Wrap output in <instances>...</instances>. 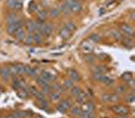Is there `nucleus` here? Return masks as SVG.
Returning a JSON list of instances; mask_svg holds the SVG:
<instances>
[{"label": "nucleus", "mask_w": 135, "mask_h": 118, "mask_svg": "<svg viewBox=\"0 0 135 118\" xmlns=\"http://www.w3.org/2000/svg\"><path fill=\"white\" fill-rule=\"evenodd\" d=\"M65 3L69 6L71 12L78 13L82 10V4L78 0H65Z\"/></svg>", "instance_id": "f257e3e1"}, {"label": "nucleus", "mask_w": 135, "mask_h": 118, "mask_svg": "<svg viewBox=\"0 0 135 118\" xmlns=\"http://www.w3.org/2000/svg\"><path fill=\"white\" fill-rule=\"evenodd\" d=\"M53 31V26L51 23H44L40 30V34L42 36H50Z\"/></svg>", "instance_id": "f03ea898"}, {"label": "nucleus", "mask_w": 135, "mask_h": 118, "mask_svg": "<svg viewBox=\"0 0 135 118\" xmlns=\"http://www.w3.org/2000/svg\"><path fill=\"white\" fill-rule=\"evenodd\" d=\"M112 110L117 113V114H120V115H127L129 110L127 107H124V106H113L112 107Z\"/></svg>", "instance_id": "7ed1b4c3"}, {"label": "nucleus", "mask_w": 135, "mask_h": 118, "mask_svg": "<svg viewBox=\"0 0 135 118\" xmlns=\"http://www.w3.org/2000/svg\"><path fill=\"white\" fill-rule=\"evenodd\" d=\"M20 28H21V26L19 25V22H18V20H17L16 22L11 23V25H9V26L7 27V32H8V34L10 35H15V33H16Z\"/></svg>", "instance_id": "20e7f679"}, {"label": "nucleus", "mask_w": 135, "mask_h": 118, "mask_svg": "<svg viewBox=\"0 0 135 118\" xmlns=\"http://www.w3.org/2000/svg\"><path fill=\"white\" fill-rule=\"evenodd\" d=\"M121 30H122V32H123L124 34L127 35L128 37H131V36L133 35V33H134L132 27H130V26H128V25H122V26H121Z\"/></svg>", "instance_id": "39448f33"}, {"label": "nucleus", "mask_w": 135, "mask_h": 118, "mask_svg": "<svg viewBox=\"0 0 135 118\" xmlns=\"http://www.w3.org/2000/svg\"><path fill=\"white\" fill-rule=\"evenodd\" d=\"M40 76H42L47 83H50V82H52L54 78H55V75H53L51 72H49V71H42V73H41V75Z\"/></svg>", "instance_id": "423d86ee"}, {"label": "nucleus", "mask_w": 135, "mask_h": 118, "mask_svg": "<svg viewBox=\"0 0 135 118\" xmlns=\"http://www.w3.org/2000/svg\"><path fill=\"white\" fill-rule=\"evenodd\" d=\"M92 49H94L92 45H91L90 43H88V42H83V43L81 44V50L83 51V52H85V53H87V54L91 53Z\"/></svg>", "instance_id": "0eeeda50"}, {"label": "nucleus", "mask_w": 135, "mask_h": 118, "mask_svg": "<svg viewBox=\"0 0 135 118\" xmlns=\"http://www.w3.org/2000/svg\"><path fill=\"white\" fill-rule=\"evenodd\" d=\"M69 77H70V80H71V81H75V82L80 80L79 73H78L76 70H74V69L69 70Z\"/></svg>", "instance_id": "6e6552de"}, {"label": "nucleus", "mask_w": 135, "mask_h": 118, "mask_svg": "<svg viewBox=\"0 0 135 118\" xmlns=\"http://www.w3.org/2000/svg\"><path fill=\"white\" fill-rule=\"evenodd\" d=\"M94 109H95V105L91 102H86V103H83L81 110L85 112H88V111H94Z\"/></svg>", "instance_id": "1a4fd4ad"}, {"label": "nucleus", "mask_w": 135, "mask_h": 118, "mask_svg": "<svg viewBox=\"0 0 135 118\" xmlns=\"http://www.w3.org/2000/svg\"><path fill=\"white\" fill-rule=\"evenodd\" d=\"M47 17H48V12H47V10H45V9H41V10L38 11V19H39V20L44 21V20H46Z\"/></svg>", "instance_id": "9d476101"}, {"label": "nucleus", "mask_w": 135, "mask_h": 118, "mask_svg": "<svg viewBox=\"0 0 135 118\" xmlns=\"http://www.w3.org/2000/svg\"><path fill=\"white\" fill-rule=\"evenodd\" d=\"M0 75L3 80H8L10 77V73L8 71V68L7 67H2L0 69Z\"/></svg>", "instance_id": "9b49d317"}, {"label": "nucleus", "mask_w": 135, "mask_h": 118, "mask_svg": "<svg viewBox=\"0 0 135 118\" xmlns=\"http://www.w3.org/2000/svg\"><path fill=\"white\" fill-rule=\"evenodd\" d=\"M17 20H18V18H17V17L14 13H9V14L7 15V17H6V21H7L8 25L14 23V22H16Z\"/></svg>", "instance_id": "f8f14e48"}, {"label": "nucleus", "mask_w": 135, "mask_h": 118, "mask_svg": "<svg viewBox=\"0 0 135 118\" xmlns=\"http://www.w3.org/2000/svg\"><path fill=\"white\" fill-rule=\"evenodd\" d=\"M59 35H60V37L62 38V39H68V38H70V36H71V33L68 31L67 29H65V28H63V29H61L60 30V32H59Z\"/></svg>", "instance_id": "ddd939ff"}, {"label": "nucleus", "mask_w": 135, "mask_h": 118, "mask_svg": "<svg viewBox=\"0 0 135 118\" xmlns=\"http://www.w3.org/2000/svg\"><path fill=\"white\" fill-rule=\"evenodd\" d=\"M27 30H28V32H29L30 34L36 32V21L30 20V21L28 22V25H27Z\"/></svg>", "instance_id": "4468645a"}, {"label": "nucleus", "mask_w": 135, "mask_h": 118, "mask_svg": "<svg viewBox=\"0 0 135 118\" xmlns=\"http://www.w3.org/2000/svg\"><path fill=\"white\" fill-rule=\"evenodd\" d=\"M59 11L63 12V13H64V14H66V15H68V14H70V13H71V10H70L69 6H68L65 2H64L61 6H60V10H59Z\"/></svg>", "instance_id": "2eb2a0df"}, {"label": "nucleus", "mask_w": 135, "mask_h": 118, "mask_svg": "<svg viewBox=\"0 0 135 118\" xmlns=\"http://www.w3.org/2000/svg\"><path fill=\"white\" fill-rule=\"evenodd\" d=\"M24 37H26V35H24V31H23V30L20 28V29L17 31L16 33H15V38H16L17 41H23Z\"/></svg>", "instance_id": "dca6fc26"}, {"label": "nucleus", "mask_w": 135, "mask_h": 118, "mask_svg": "<svg viewBox=\"0 0 135 118\" xmlns=\"http://www.w3.org/2000/svg\"><path fill=\"white\" fill-rule=\"evenodd\" d=\"M24 67H26V73H27V74H29V75L32 76V77L37 76V70H36V69L30 67V66H24Z\"/></svg>", "instance_id": "f3484780"}, {"label": "nucleus", "mask_w": 135, "mask_h": 118, "mask_svg": "<svg viewBox=\"0 0 135 118\" xmlns=\"http://www.w3.org/2000/svg\"><path fill=\"white\" fill-rule=\"evenodd\" d=\"M85 100H86V94L85 93H80L78 96H76V102L79 103V104H83L85 103Z\"/></svg>", "instance_id": "a211bd4d"}, {"label": "nucleus", "mask_w": 135, "mask_h": 118, "mask_svg": "<svg viewBox=\"0 0 135 118\" xmlns=\"http://www.w3.org/2000/svg\"><path fill=\"white\" fill-rule=\"evenodd\" d=\"M65 29H67L70 33H72L73 31L76 30V25L74 22H72V21H68V22L65 23Z\"/></svg>", "instance_id": "6ab92c4d"}, {"label": "nucleus", "mask_w": 135, "mask_h": 118, "mask_svg": "<svg viewBox=\"0 0 135 118\" xmlns=\"http://www.w3.org/2000/svg\"><path fill=\"white\" fill-rule=\"evenodd\" d=\"M122 41H123L124 46H126V47H128V48H131V47L133 46V40H132L130 37H127V38L123 39Z\"/></svg>", "instance_id": "aec40b11"}, {"label": "nucleus", "mask_w": 135, "mask_h": 118, "mask_svg": "<svg viewBox=\"0 0 135 118\" xmlns=\"http://www.w3.org/2000/svg\"><path fill=\"white\" fill-rule=\"evenodd\" d=\"M70 109H71V110H70L71 114L74 115V116H80V114H81V112H82L81 108H78V107H71Z\"/></svg>", "instance_id": "412c9836"}, {"label": "nucleus", "mask_w": 135, "mask_h": 118, "mask_svg": "<svg viewBox=\"0 0 135 118\" xmlns=\"http://www.w3.org/2000/svg\"><path fill=\"white\" fill-rule=\"evenodd\" d=\"M33 39H34V43H37V44H41L42 41H43L42 35L40 34V32H36L35 35L33 36Z\"/></svg>", "instance_id": "4be33fe9"}, {"label": "nucleus", "mask_w": 135, "mask_h": 118, "mask_svg": "<svg viewBox=\"0 0 135 118\" xmlns=\"http://www.w3.org/2000/svg\"><path fill=\"white\" fill-rule=\"evenodd\" d=\"M111 34H112V36L116 39V40H123V35L121 34V32H119L118 30H113L112 32H111Z\"/></svg>", "instance_id": "5701e85b"}, {"label": "nucleus", "mask_w": 135, "mask_h": 118, "mask_svg": "<svg viewBox=\"0 0 135 118\" xmlns=\"http://www.w3.org/2000/svg\"><path fill=\"white\" fill-rule=\"evenodd\" d=\"M79 117H81V118H95V113H94L92 111H88V112H85V111H82Z\"/></svg>", "instance_id": "b1692460"}, {"label": "nucleus", "mask_w": 135, "mask_h": 118, "mask_svg": "<svg viewBox=\"0 0 135 118\" xmlns=\"http://www.w3.org/2000/svg\"><path fill=\"white\" fill-rule=\"evenodd\" d=\"M51 90H52V88H51V85L49 84H44V85H42V94H50L51 93Z\"/></svg>", "instance_id": "393cba45"}, {"label": "nucleus", "mask_w": 135, "mask_h": 118, "mask_svg": "<svg viewBox=\"0 0 135 118\" xmlns=\"http://www.w3.org/2000/svg\"><path fill=\"white\" fill-rule=\"evenodd\" d=\"M29 11H31V12L38 11V4H37L35 1L30 2V4H29Z\"/></svg>", "instance_id": "a878e982"}, {"label": "nucleus", "mask_w": 135, "mask_h": 118, "mask_svg": "<svg viewBox=\"0 0 135 118\" xmlns=\"http://www.w3.org/2000/svg\"><path fill=\"white\" fill-rule=\"evenodd\" d=\"M101 82H103L105 84H107V85H110V84H112L114 83V81L112 80V78H110V77H108V76H106V75H103L101 78Z\"/></svg>", "instance_id": "bb28decb"}, {"label": "nucleus", "mask_w": 135, "mask_h": 118, "mask_svg": "<svg viewBox=\"0 0 135 118\" xmlns=\"http://www.w3.org/2000/svg\"><path fill=\"white\" fill-rule=\"evenodd\" d=\"M23 42H24L27 45H33V44H34L33 36H32V35H28V36H26L24 39H23Z\"/></svg>", "instance_id": "cd10ccee"}, {"label": "nucleus", "mask_w": 135, "mask_h": 118, "mask_svg": "<svg viewBox=\"0 0 135 118\" xmlns=\"http://www.w3.org/2000/svg\"><path fill=\"white\" fill-rule=\"evenodd\" d=\"M89 40L92 41L94 43H98L101 41V36L98 34H91L89 36Z\"/></svg>", "instance_id": "c85d7f7f"}, {"label": "nucleus", "mask_w": 135, "mask_h": 118, "mask_svg": "<svg viewBox=\"0 0 135 118\" xmlns=\"http://www.w3.org/2000/svg\"><path fill=\"white\" fill-rule=\"evenodd\" d=\"M49 96H50V99L51 100H53V101H56V100H59L60 99V94L58 93V92H51L50 94H49Z\"/></svg>", "instance_id": "c756f323"}, {"label": "nucleus", "mask_w": 135, "mask_h": 118, "mask_svg": "<svg viewBox=\"0 0 135 118\" xmlns=\"http://www.w3.org/2000/svg\"><path fill=\"white\" fill-rule=\"evenodd\" d=\"M16 73L17 74H20V75H23L26 73V67L23 65H16Z\"/></svg>", "instance_id": "7c9ffc66"}, {"label": "nucleus", "mask_w": 135, "mask_h": 118, "mask_svg": "<svg viewBox=\"0 0 135 118\" xmlns=\"http://www.w3.org/2000/svg\"><path fill=\"white\" fill-rule=\"evenodd\" d=\"M13 115H14V117L15 118H23L27 116V112H24V111H15L14 113H12Z\"/></svg>", "instance_id": "2f4dec72"}, {"label": "nucleus", "mask_w": 135, "mask_h": 118, "mask_svg": "<svg viewBox=\"0 0 135 118\" xmlns=\"http://www.w3.org/2000/svg\"><path fill=\"white\" fill-rule=\"evenodd\" d=\"M27 91H28V94H31L33 96H36L39 93V91H38V89L36 86H30V88L27 89Z\"/></svg>", "instance_id": "473e14b6"}, {"label": "nucleus", "mask_w": 135, "mask_h": 118, "mask_svg": "<svg viewBox=\"0 0 135 118\" xmlns=\"http://www.w3.org/2000/svg\"><path fill=\"white\" fill-rule=\"evenodd\" d=\"M59 13H60V11H59V9H57V8H53V9H51L50 12H49V15L51 17H53V18H55V17H57L59 15Z\"/></svg>", "instance_id": "72a5a7b5"}, {"label": "nucleus", "mask_w": 135, "mask_h": 118, "mask_svg": "<svg viewBox=\"0 0 135 118\" xmlns=\"http://www.w3.org/2000/svg\"><path fill=\"white\" fill-rule=\"evenodd\" d=\"M81 93V90L79 89V88H77V86H72L71 88V94L73 95V96H78L79 94Z\"/></svg>", "instance_id": "f704fd0d"}, {"label": "nucleus", "mask_w": 135, "mask_h": 118, "mask_svg": "<svg viewBox=\"0 0 135 118\" xmlns=\"http://www.w3.org/2000/svg\"><path fill=\"white\" fill-rule=\"evenodd\" d=\"M62 104H63V106L66 108V109H70L71 107H72V103H71V101L69 100V99H65V100H63V101L61 102Z\"/></svg>", "instance_id": "c9c22d12"}, {"label": "nucleus", "mask_w": 135, "mask_h": 118, "mask_svg": "<svg viewBox=\"0 0 135 118\" xmlns=\"http://www.w3.org/2000/svg\"><path fill=\"white\" fill-rule=\"evenodd\" d=\"M12 88L15 89V90L20 89V80H18V78L15 77V78L13 80V83H12Z\"/></svg>", "instance_id": "e433bc0d"}, {"label": "nucleus", "mask_w": 135, "mask_h": 118, "mask_svg": "<svg viewBox=\"0 0 135 118\" xmlns=\"http://www.w3.org/2000/svg\"><path fill=\"white\" fill-rule=\"evenodd\" d=\"M51 88H52V89H53L55 92H58V93H60L61 91H63V90H62V86H61V85H60L59 84H57V83L53 84V85H52Z\"/></svg>", "instance_id": "4c0bfd02"}, {"label": "nucleus", "mask_w": 135, "mask_h": 118, "mask_svg": "<svg viewBox=\"0 0 135 118\" xmlns=\"http://www.w3.org/2000/svg\"><path fill=\"white\" fill-rule=\"evenodd\" d=\"M56 108H57V110H58V111H59L60 113H65V112L67 111V109H66V108H65V107L63 106V104H62V103L58 104Z\"/></svg>", "instance_id": "58836bf2"}, {"label": "nucleus", "mask_w": 135, "mask_h": 118, "mask_svg": "<svg viewBox=\"0 0 135 118\" xmlns=\"http://www.w3.org/2000/svg\"><path fill=\"white\" fill-rule=\"evenodd\" d=\"M39 104H40V106H41V108H42V109H47V108L49 107V102L46 101L45 99L39 102Z\"/></svg>", "instance_id": "ea45409f"}, {"label": "nucleus", "mask_w": 135, "mask_h": 118, "mask_svg": "<svg viewBox=\"0 0 135 118\" xmlns=\"http://www.w3.org/2000/svg\"><path fill=\"white\" fill-rule=\"evenodd\" d=\"M64 86H65L66 89H71L72 86H74V85H73V81H71L70 78H69V80H65V82H64Z\"/></svg>", "instance_id": "a19ab883"}, {"label": "nucleus", "mask_w": 135, "mask_h": 118, "mask_svg": "<svg viewBox=\"0 0 135 118\" xmlns=\"http://www.w3.org/2000/svg\"><path fill=\"white\" fill-rule=\"evenodd\" d=\"M18 96H19L20 98H22V99H26V98L28 97V91H27V90L21 89V91L18 93Z\"/></svg>", "instance_id": "79ce46f5"}, {"label": "nucleus", "mask_w": 135, "mask_h": 118, "mask_svg": "<svg viewBox=\"0 0 135 118\" xmlns=\"http://www.w3.org/2000/svg\"><path fill=\"white\" fill-rule=\"evenodd\" d=\"M37 83H38V84H40V85H44V84H49V83H47L42 76L37 77Z\"/></svg>", "instance_id": "37998d69"}, {"label": "nucleus", "mask_w": 135, "mask_h": 118, "mask_svg": "<svg viewBox=\"0 0 135 118\" xmlns=\"http://www.w3.org/2000/svg\"><path fill=\"white\" fill-rule=\"evenodd\" d=\"M7 68H8V71H9L10 75H15V74H17L16 67H15V66H10V67H7Z\"/></svg>", "instance_id": "c03bdc74"}, {"label": "nucleus", "mask_w": 135, "mask_h": 118, "mask_svg": "<svg viewBox=\"0 0 135 118\" xmlns=\"http://www.w3.org/2000/svg\"><path fill=\"white\" fill-rule=\"evenodd\" d=\"M122 78L128 82L129 80H131V78H132V75H131V73H130V72H127V73H124V74L122 75Z\"/></svg>", "instance_id": "a18cd8bd"}, {"label": "nucleus", "mask_w": 135, "mask_h": 118, "mask_svg": "<svg viewBox=\"0 0 135 118\" xmlns=\"http://www.w3.org/2000/svg\"><path fill=\"white\" fill-rule=\"evenodd\" d=\"M17 1H18V0H8V1H7V5H8L10 8L13 9V7H14V5L16 4Z\"/></svg>", "instance_id": "49530a36"}, {"label": "nucleus", "mask_w": 135, "mask_h": 118, "mask_svg": "<svg viewBox=\"0 0 135 118\" xmlns=\"http://www.w3.org/2000/svg\"><path fill=\"white\" fill-rule=\"evenodd\" d=\"M110 101L112 102H117L119 101V96L117 94H113V95H110Z\"/></svg>", "instance_id": "de8ad7c7"}, {"label": "nucleus", "mask_w": 135, "mask_h": 118, "mask_svg": "<svg viewBox=\"0 0 135 118\" xmlns=\"http://www.w3.org/2000/svg\"><path fill=\"white\" fill-rule=\"evenodd\" d=\"M85 58L86 61H92V60H95V56H94L92 54H90V53H89V54H86Z\"/></svg>", "instance_id": "09e8293b"}, {"label": "nucleus", "mask_w": 135, "mask_h": 118, "mask_svg": "<svg viewBox=\"0 0 135 118\" xmlns=\"http://www.w3.org/2000/svg\"><path fill=\"white\" fill-rule=\"evenodd\" d=\"M21 7H22V2H20L19 0L16 2V4L14 5V7H13V9H15V10H19V9H21Z\"/></svg>", "instance_id": "8fccbe9b"}, {"label": "nucleus", "mask_w": 135, "mask_h": 118, "mask_svg": "<svg viewBox=\"0 0 135 118\" xmlns=\"http://www.w3.org/2000/svg\"><path fill=\"white\" fill-rule=\"evenodd\" d=\"M134 100H135L134 95H128V96L126 97V102H128V103H132Z\"/></svg>", "instance_id": "3c124183"}, {"label": "nucleus", "mask_w": 135, "mask_h": 118, "mask_svg": "<svg viewBox=\"0 0 135 118\" xmlns=\"http://www.w3.org/2000/svg\"><path fill=\"white\" fill-rule=\"evenodd\" d=\"M36 98H37V100H38L39 102L45 99V98H44V94H42V93H40V92H39V93L36 95Z\"/></svg>", "instance_id": "603ef678"}, {"label": "nucleus", "mask_w": 135, "mask_h": 118, "mask_svg": "<svg viewBox=\"0 0 135 118\" xmlns=\"http://www.w3.org/2000/svg\"><path fill=\"white\" fill-rule=\"evenodd\" d=\"M102 101H104V102L110 101V95H108V94L103 95V96H102Z\"/></svg>", "instance_id": "864d4df0"}, {"label": "nucleus", "mask_w": 135, "mask_h": 118, "mask_svg": "<svg viewBox=\"0 0 135 118\" xmlns=\"http://www.w3.org/2000/svg\"><path fill=\"white\" fill-rule=\"evenodd\" d=\"M116 91H117L118 93H124V92L126 91V89H125V86H124V85H119Z\"/></svg>", "instance_id": "5fc2aeb1"}, {"label": "nucleus", "mask_w": 135, "mask_h": 118, "mask_svg": "<svg viewBox=\"0 0 135 118\" xmlns=\"http://www.w3.org/2000/svg\"><path fill=\"white\" fill-rule=\"evenodd\" d=\"M102 76H103L102 73H94V78L97 80V81H101Z\"/></svg>", "instance_id": "6e6d98bb"}, {"label": "nucleus", "mask_w": 135, "mask_h": 118, "mask_svg": "<svg viewBox=\"0 0 135 118\" xmlns=\"http://www.w3.org/2000/svg\"><path fill=\"white\" fill-rule=\"evenodd\" d=\"M127 84H129L130 86H132V88H133V86H134V81H133V80L131 78V80H129V81L127 82Z\"/></svg>", "instance_id": "4d7b16f0"}, {"label": "nucleus", "mask_w": 135, "mask_h": 118, "mask_svg": "<svg viewBox=\"0 0 135 118\" xmlns=\"http://www.w3.org/2000/svg\"><path fill=\"white\" fill-rule=\"evenodd\" d=\"M115 118H128V116L127 115H120V114H118V116H116Z\"/></svg>", "instance_id": "13d9d810"}, {"label": "nucleus", "mask_w": 135, "mask_h": 118, "mask_svg": "<svg viewBox=\"0 0 135 118\" xmlns=\"http://www.w3.org/2000/svg\"><path fill=\"white\" fill-rule=\"evenodd\" d=\"M5 118H15L14 117V115L13 114H8V115H6Z\"/></svg>", "instance_id": "bf43d9fd"}, {"label": "nucleus", "mask_w": 135, "mask_h": 118, "mask_svg": "<svg viewBox=\"0 0 135 118\" xmlns=\"http://www.w3.org/2000/svg\"><path fill=\"white\" fill-rule=\"evenodd\" d=\"M131 19H134V12L131 13Z\"/></svg>", "instance_id": "052dcab7"}, {"label": "nucleus", "mask_w": 135, "mask_h": 118, "mask_svg": "<svg viewBox=\"0 0 135 118\" xmlns=\"http://www.w3.org/2000/svg\"><path fill=\"white\" fill-rule=\"evenodd\" d=\"M38 118H44V117H42V116H40V115H39V116H38Z\"/></svg>", "instance_id": "680f3d73"}, {"label": "nucleus", "mask_w": 135, "mask_h": 118, "mask_svg": "<svg viewBox=\"0 0 135 118\" xmlns=\"http://www.w3.org/2000/svg\"><path fill=\"white\" fill-rule=\"evenodd\" d=\"M0 118H3V117H2V116H1V114H0Z\"/></svg>", "instance_id": "e2e57ef3"}, {"label": "nucleus", "mask_w": 135, "mask_h": 118, "mask_svg": "<svg viewBox=\"0 0 135 118\" xmlns=\"http://www.w3.org/2000/svg\"><path fill=\"white\" fill-rule=\"evenodd\" d=\"M0 93H1V89H0Z\"/></svg>", "instance_id": "0e129e2a"}]
</instances>
